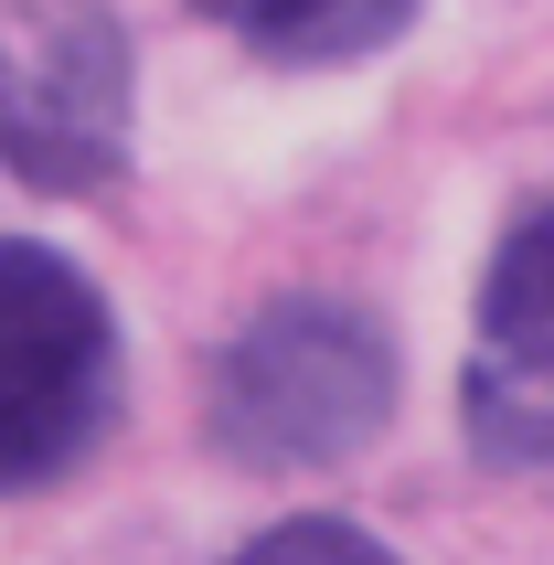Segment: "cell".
<instances>
[{
	"mask_svg": "<svg viewBox=\"0 0 554 565\" xmlns=\"http://www.w3.org/2000/svg\"><path fill=\"white\" fill-rule=\"evenodd\" d=\"M395 416V342L352 299H277L214 363V448L235 470H331Z\"/></svg>",
	"mask_w": 554,
	"mask_h": 565,
	"instance_id": "1",
	"label": "cell"
},
{
	"mask_svg": "<svg viewBox=\"0 0 554 565\" xmlns=\"http://www.w3.org/2000/svg\"><path fill=\"white\" fill-rule=\"evenodd\" d=\"M128 171V32L96 0H0V182L75 192Z\"/></svg>",
	"mask_w": 554,
	"mask_h": 565,
	"instance_id": "3",
	"label": "cell"
},
{
	"mask_svg": "<svg viewBox=\"0 0 554 565\" xmlns=\"http://www.w3.org/2000/svg\"><path fill=\"white\" fill-rule=\"evenodd\" d=\"M118 416V310L64 246L0 235V502L43 491Z\"/></svg>",
	"mask_w": 554,
	"mask_h": 565,
	"instance_id": "2",
	"label": "cell"
},
{
	"mask_svg": "<svg viewBox=\"0 0 554 565\" xmlns=\"http://www.w3.org/2000/svg\"><path fill=\"white\" fill-rule=\"evenodd\" d=\"M235 565H405V555L384 534H363V523H341V512H299V523L256 534Z\"/></svg>",
	"mask_w": 554,
	"mask_h": 565,
	"instance_id": "6",
	"label": "cell"
},
{
	"mask_svg": "<svg viewBox=\"0 0 554 565\" xmlns=\"http://www.w3.org/2000/svg\"><path fill=\"white\" fill-rule=\"evenodd\" d=\"M459 406L491 470H554V203L501 235L480 278Z\"/></svg>",
	"mask_w": 554,
	"mask_h": 565,
	"instance_id": "4",
	"label": "cell"
},
{
	"mask_svg": "<svg viewBox=\"0 0 554 565\" xmlns=\"http://www.w3.org/2000/svg\"><path fill=\"white\" fill-rule=\"evenodd\" d=\"M192 11L277 64H352V54H384L416 22V0H192Z\"/></svg>",
	"mask_w": 554,
	"mask_h": 565,
	"instance_id": "5",
	"label": "cell"
}]
</instances>
